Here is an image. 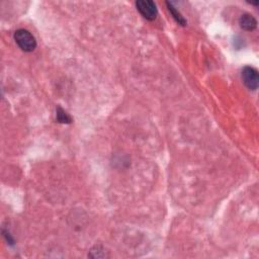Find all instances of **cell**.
<instances>
[{"instance_id": "1", "label": "cell", "mask_w": 259, "mask_h": 259, "mask_svg": "<svg viewBox=\"0 0 259 259\" xmlns=\"http://www.w3.org/2000/svg\"><path fill=\"white\" fill-rule=\"evenodd\" d=\"M14 37L18 46L23 52H28V53H30V52H33L37 48L36 37L28 30H24V29L18 30L15 33Z\"/></svg>"}, {"instance_id": "2", "label": "cell", "mask_w": 259, "mask_h": 259, "mask_svg": "<svg viewBox=\"0 0 259 259\" xmlns=\"http://www.w3.org/2000/svg\"><path fill=\"white\" fill-rule=\"evenodd\" d=\"M137 9L140 14L143 16L147 20H155L158 16V9L156 4L151 0H139L136 2Z\"/></svg>"}, {"instance_id": "3", "label": "cell", "mask_w": 259, "mask_h": 259, "mask_svg": "<svg viewBox=\"0 0 259 259\" xmlns=\"http://www.w3.org/2000/svg\"><path fill=\"white\" fill-rule=\"evenodd\" d=\"M242 80L244 84L250 90H256L259 85L258 71L251 66H246L242 69Z\"/></svg>"}, {"instance_id": "4", "label": "cell", "mask_w": 259, "mask_h": 259, "mask_svg": "<svg viewBox=\"0 0 259 259\" xmlns=\"http://www.w3.org/2000/svg\"><path fill=\"white\" fill-rule=\"evenodd\" d=\"M239 24L243 30L247 32H252L257 28V20L252 15L244 14L241 16L239 19Z\"/></svg>"}, {"instance_id": "5", "label": "cell", "mask_w": 259, "mask_h": 259, "mask_svg": "<svg viewBox=\"0 0 259 259\" xmlns=\"http://www.w3.org/2000/svg\"><path fill=\"white\" fill-rule=\"evenodd\" d=\"M166 5L168 7V10H169V12L171 14V16L173 17V18L175 19V21L180 24V25H183V27H185L186 25V20L185 18L183 17V15L180 14V12L172 5V3L170 2H166Z\"/></svg>"}, {"instance_id": "6", "label": "cell", "mask_w": 259, "mask_h": 259, "mask_svg": "<svg viewBox=\"0 0 259 259\" xmlns=\"http://www.w3.org/2000/svg\"><path fill=\"white\" fill-rule=\"evenodd\" d=\"M57 121L61 124H71L72 122L69 114L61 108L57 109Z\"/></svg>"}]
</instances>
